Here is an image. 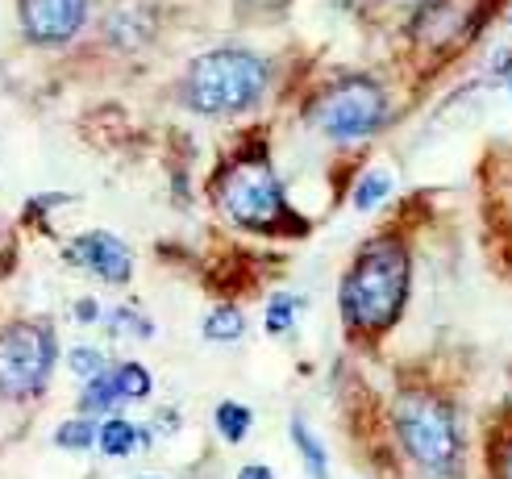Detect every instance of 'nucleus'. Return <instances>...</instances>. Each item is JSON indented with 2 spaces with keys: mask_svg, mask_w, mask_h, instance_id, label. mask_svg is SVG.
<instances>
[{
  "mask_svg": "<svg viewBox=\"0 0 512 479\" xmlns=\"http://www.w3.org/2000/svg\"><path fill=\"white\" fill-rule=\"evenodd\" d=\"M408 300V250L396 238L371 242L342 280V317L354 334H388Z\"/></svg>",
  "mask_w": 512,
  "mask_h": 479,
  "instance_id": "1",
  "label": "nucleus"
},
{
  "mask_svg": "<svg viewBox=\"0 0 512 479\" xmlns=\"http://www.w3.org/2000/svg\"><path fill=\"white\" fill-rule=\"evenodd\" d=\"M396 442L425 479H454L467 455V438L450 400L438 392H404L392 409Z\"/></svg>",
  "mask_w": 512,
  "mask_h": 479,
  "instance_id": "2",
  "label": "nucleus"
},
{
  "mask_svg": "<svg viewBox=\"0 0 512 479\" xmlns=\"http://www.w3.org/2000/svg\"><path fill=\"white\" fill-rule=\"evenodd\" d=\"M267 88V63L250 50H209L184 75V100L196 113H242Z\"/></svg>",
  "mask_w": 512,
  "mask_h": 479,
  "instance_id": "3",
  "label": "nucleus"
},
{
  "mask_svg": "<svg viewBox=\"0 0 512 479\" xmlns=\"http://www.w3.org/2000/svg\"><path fill=\"white\" fill-rule=\"evenodd\" d=\"M217 200H221V213L234 225H242V230H259V234L304 230V221L288 209V196L263 159H246L238 167H229L217 188Z\"/></svg>",
  "mask_w": 512,
  "mask_h": 479,
  "instance_id": "4",
  "label": "nucleus"
},
{
  "mask_svg": "<svg viewBox=\"0 0 512 479\" xmlns=\"http://www.w3.org/2000/svg\"><path fill=\"white\" fill-rule=\"evenodd\" d=\"M313 121H317V130L334 142L367 138L388 121V92L375 80H367V75H350V80L334 84L317 100Z\"/></svg>",
  "mask_w": 512,
  "mask_h": 479,
  "instance_id": "5",
  "label": "nucleus"
},
{
  "mask_svg": "<svg viewBox=\"0 0 512 479\" xmlns=\"http://www.w3.org/2000/svg\"><path fill=\"white\" fill-rule=\"evenodd\" d=\"M59 342L50 325H9L0 334V396H38L55 371Z\"/></svg>",
  "mask_w": 512,
  "mask_h": 479,
  "instance_id": "6",
  "label": "nucleus"
},
{
  "mask_svg": "<svg viewBox=\"0 0 512 479\" xmlns=\"http://www.w3.org/2000/svg\"><path fill=\"white\" fill-rule=\"evenodd\" d=\"M67 259L75 267H88L92 275H100L105 284H125L134 275V255H130V246H125L121 238L105 234V230H92L84 238H75L67 246Z\"/></svg>",
  "mask_w": 512,
  "mask_h": 479,
  "instance_id": "7",
  "label": "nucleus"
},
{
  "mask_svg": "<svg viewBox=\"0 0 512 479\" xmlns=\"http://www.w3.org/2000/svg\"><path fill=\"white\" fill-rule=\"evenodd\" d=\"M88 0H21V25L34 42H67L80 34Z\"/></svg>",
  "mask_w": 512,
  "mask_h": 479,
  "instance_id": "8",
  "label": "nucleus"
},
{
  "mask_svg": "<svg viewBox=\"0 0 512 479\" xmlns=\"http://www.w3.org/2000/svg\"><path fill=\"white\" fill-rule=\"evenodd\" d=\"M471 30V0H425V9L413 21V38L421 46H446Z\"/></svg>",
  "mask_w": 512,
  "mask_h": 479,
  "instance_id": "9",
  "label": "nucleus"
},
{
  "mask_svg": "<svg viewBox=\"0 0 512 479\" xmlns=\"http://www.w3.org/2000/svg\"><path fill=\"white\" fill-rule=\"evenodd\" d=\"M96 446H100V455L105 459H125V455H134V450L142 446V430L134 421H125V417H109L105 425H96Z\"/></svg>",
  "mask_w": 512,
  "mask_h": 479,
  "instance_id": "10",
  "label": "nucleus"
},
{
  "mask_svg": "<svg viewBox=\"0 0 512 479\" xmlns=\"http://www.w3.org/2000/svg\"><path fill=\"white\" fill-rule=\"evenodd\" d=\"M292 446L300 450V463H304V471H309V479H329V455H325V446H321V438L300 417H292Z\"/></svg>",
  "mask_w": 512,
  "mask_h": 479,
  "instance_id": "11",
  "label": "nucleus"
},
{
  "mask_svg": "<svg viewBox=\"0 0 512 479\" xmlns=\"http://www.w3.org/2000/svg\"><path fill=\"white\" fill-rule=\"evenodd\" d=\"M213 425H217V434H221L225 442H234V446H238V442L250 434L254 413H250L246 405H238V400H221L217 413H213Z\"/></svg>",
  "mask_w": 512,
  "mask_h": 479,
  "instance_id": "12",
  "label": "nucleus"
},
{
  "mask_svg": "<svg viewBox=\"0 0 512 479\" xmlns=\"http://www.w3.org/2000/svg\"><path fill=\"white\" fill-rule=\"evenodd\" d=\"M113 375V388H117V400H146L155 392V380H150V371L142 363H121Z\"/></svg>",
  "mask_w": 512,
  "mask_h": 479,
  "instance_id": "13",
  "label": "nucleus"
},
{
  "mask_svg": "<svg viewBox=\"0 0 512 479\" xmlns=\"http://www.w3.org/2000/svg\"><path fill=\"white\" fill-rule=\"evenodd\" d=\"M242 330H246V317L234 305H221V309H213L209 317H204V338L209 342H238Z\"/></svg>",
  "mask_w": 512,
  "mask_h": 479,
  "instance_id": "14",
  "label": "nucleus"
},
{
  "mask_svg": "<svg viewBox=\"0 0 512 479\" xmlns=\"http://www.w3.org/2000/svg\"><path fill=\"white\" fill-rule=\"evenodd\" d=\"M117 405V388H113V375L109 371H100L88 380L84 396H80V413L84 417H96V413H109Z\"/></svg>",
  "mask_w": 512,
  "mask_h": 479,
  "instance_id": "15",
  "label": "nucleus"
},
{
  "mask_svg": "<svg viewBox=\"0 0 512 479\" xmlns=\"http://www.w3.org/2000/svg\"><path fill=\"white\" fill-rule=\"evenodd\" d=\"M388 192H392V175L388 171H367L363 180H358V188H354V209L358 213H371L379 200H388Z\"/></svg>",
  "mask_w": 512,
  "mask_h": 479,
  "instance_id": "16",
  "label": "nucleus"
},
{
  "mask_svg": "<svg viewBox=\"0 0 512 479\" xmlns=\"http://www.w3.org/2000/svg\"><path fill=\"white\" fill-rule=\"evenodd\" d=\"M55 446L63 450H88L96 446V421L92 417H71L55 430Z\"/></svg>",
  "mask_w": 512,
  "mask_h": 479,
  "instance_id": "17",
  "label": "nucleus"
},
{
  "mask_svg": "<svg viewBox=\"0 0 512 479\" xmlns=\"http://www.w3.org/2000/svg\"><path fill=\"white\" fill-rule=\"evenodd\" d=\"M109 330L121 334V338H150L155 334V325H150V317H142L134 309H113L109 313Z\"/></svg>",
  "mask_w": 512,
  "mask_h": 479,
  "instance_id": "18",
  "label": "nucleus"
},
{
  "mask_svg": "<svg viewBox=\"0 0 512 479\" xmlns=\"http://www.w3.org/2000/svg\"><path fill=\"white\" fill-rule=\"evenodd\" d=\"M296 317V296H275L267 305V334H288Z\"/></svg>",
  "mask_w": 512,
  "mask_h": 479,
  "instance_id": "19",
  "label": "nucleus"
},
{
  "mask_svg": "<svg viewBox=\"0 0 512 479\" xmlns=\"http://www.w3.org/2000/svg\"><path fill=\"white\" fill-rule=\"evenodd\" d=\"M67 367H71L75 375H84V380H92V375L105 371V355H100V350H92V346H75L71 355H67Z\"/></svg>",
  "mask_w": 512,
  "mask_h": 479,
  "instance_id": "20",
  "label": "nucleus"
},
{
  "mask_svg": "<svg viewBox=\"0 0 512 479\" xmlns=\"http://www.w3.org/2000/svg\"><path fill=\"white\" fill-rule=\"evenodd\" d=\"M492 479H512V434L492 446Z\"/></svg>",
  "mask_w": 512,
  "mask_h": 479,
  "instance_id": "21",
  "label": "nucleus"
},
{
  "mask_svg": "<svg viewBox=\"0 0 512 479\" xmlns=\"http://www.w3.org/2000/svg\"><path fill=\"white\" fill-rule=\"evenodd\" d=\"M238 479H275V471H271L267 463H246V467L238 471Z\"/></svg>",
  "mask_w": 512,
  "mask_h": 479,
  "instance_id": "22",
  "label": "nucleus"
},
{
  "mask_svg": "<svg viewBox=\"0 0 512 479\" xmlns=\"http://www.w3.org/2000/svg\"><path fill=\"white\" fill-rule=\"evenodd\" d=\"M75 317H80V321H96V317H100L96 300H80V305H75Z\"/></svg>",
  "mask_w": 512,
  "mask_h": 479,
  "instance_id": "23",
  "label": "nucleus"
},
{
  "mask_svg": "<svg viewBox=\"0 0 512 479\" xmlns=\"http://www.w3.org/2000/svg\"><path fill=\"white\" fill-rule=\"evenodd\" d=\"M142 479H155V475H142Z\"/></svg>",
  "mask_w": 512,
  "mask_h": 479,
  "instance_id": "24",
  "label": "nucleus"
}]
</instances>
